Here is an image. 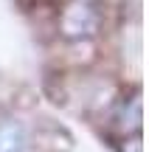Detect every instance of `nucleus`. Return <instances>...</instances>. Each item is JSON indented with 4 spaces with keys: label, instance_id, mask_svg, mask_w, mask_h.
Here are the masks:
<instances>
[{
    "label": "nucleus",
    "instance_id": "obj_1",
    "mask_svg": "<svg viewBox=\"0 0 149 152\" xmlns=\"http://www.w3.org/2000/svg\"><path fill=\"white\" fill-rule=\"evenodd\" d=\"M99 9L93 0H73L65 11H62V34L71 39L93 37L99 31Z\"/></svg>",
    "mask_w": 149,
    "mask_h": 152
},
{
    "label": "nucleus",
    "instance_id": "obj_2",
    "mask_svg": "<svg viewBox=\"0 0 149 152\" xmlns=\"http://www.w3.org/2000/svg\"><path fill=\"white\" fill-rule=\"evenodd\" d=\"M25 149V130L17 121L0 124V152H23Z\"/></svg>",
    "mask_w": 149,
    "mask_h": 152
}]
</instances>
